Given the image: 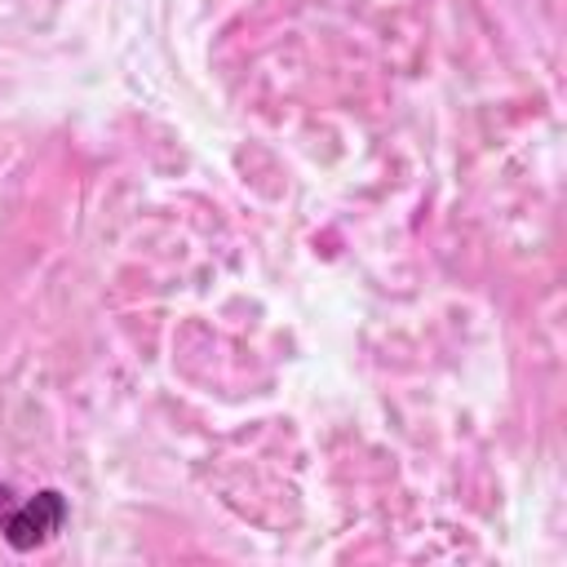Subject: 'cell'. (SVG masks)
<instances>
[{"label": "cell", "mask_w": 567, "mask_h": 567, "mask_svg": "<svg viewBox=\"0 0 567 567\" xmlns=\"http://www.w3.org/2000/svg\"><path fill=\"white\" fill-rule=\"evenodd\" d=\"M62 518H66L62 496H58V492H40V496L22 501L18 509H9V514L0 518V532H4V540H9L13 549H31V545L49 540V536L62 527Z\"/></svg>", "instance_id": "1"}]
</instances>
